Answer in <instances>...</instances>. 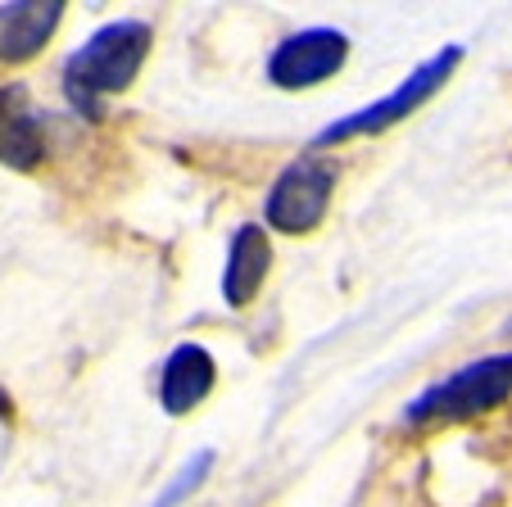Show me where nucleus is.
<instances>
[{"mask_svg": "<svg viewBox=\"0 0 512 507\" xmlns=\"http://www.w3.org/2000/svg\"><path fill=\"white\" fill-rule=\"evenodd\" d=\"M150 28L136 19L105 23L82 50H73L64 64V91L82 114H96L100 100L118 96L136 82L145 55H150Z\"/></svg>", "mask_w": 512, "mask_h": 507, "instance_id": "1", "label": "nucleus"}, {"mask_svg": "<svg viewBox=\"0 0 512 507\" xmlns=\"http://www.w3.org/2000/svg\"><path fill=\"white\" fill-rule=\"evenodd\" d=\"M508 394H512V354L481 358V363L454 372L449 381L431 385L408 408V421L413 426H426V421H463V417H476V412L499 408Z\"/></svg>", "mask_w": 512, "mask_h": 507, "instance_id": "2", "label": "nucleus"}, {"mask_svg": "<svg viewBox=\"0 0 512 507\" xmlns=\"http://www.w3.org/2000/svg\"><path fill=\"white\" fill-rule=\"evenodd\" d=\"M458 59H463V55H458V46L440 50V55L426 59V64L417 68V73H408L386 100H377V105H368V109H358V114L340 118V123L322 127V132H318V145L349 141V136H363V132H381V127H390V123H399V118H408L417 105H426V100H431L435 91L445 87V77L454 73Z\"/></svg>", "mask_w": 512, "mask_h": 507, "instance_id": "3", "label": "nucleus"}, {"mask_svg": "<svg viewBox=\"0 0 512 507\" xmlns=\"http://www.w3.org/2000/svg\"><path fill=\"white\" fill-rule=\"evenodd\" d=\"M331 186H336V173H331L322 159H300L290 163L286 173L272 182L268 191V227L277 231H313L322 218H327V204H331Z\"/></svg>", "mask_w": 512, "mask_h": 507, "instance_id": "4", "label": "nucleus"}, {"mask_svg": "<svg viewBox=\"0 0 512 507\" xmlns=\"http://www.w3.org/2000/svg\"><path fill=\"white\" fill-rule=\"evenodd\" d=\"M349 55V41L345 32L336 28H309V32H295L286 37L277 50L268 55V82L281 91H300L313 87L322 77H331Z\"/></svg>", "mask_w": 512, "mask_h": 507, "instance_id": "5", "label": "nucleus"}, {"mask_svg": "<svg viewBox=\"0 0 512 507\" xmlns=\"http://www.w3.org/2000/svg\"><path fill=\"white\" fill-rule=\"evenodd\" d=\"M41 159H46L41 118L28 100V87L10 82V87H0V163L28 173V168H37Z\"/></svg>", "mask_w": 512, "mask_h": 507, "instance_id": "6", "label": "nucleus"}, {"mask_svg": "<svg viewBox=\"0 0 512 507\" xmlns=\"http://www.w3.org/2000/svg\"><path fill=\"white\" fill-rule=\"evenodd\" d=\"M64 19V0H10L0 5V59L23 64L32 59Z\"/></svg>", "mask_w": 512, "mask_h": 507, "instance_id": "7", "label": "nucleus"}, {"mask_svg": "<svg viewBox=\"0 0 512 507\" xmlns=\"http://www.w3.org/2000/svg\"><path fill=\"white\" fill-rule=\"evenodd\" d=\"M213 372L218 367L204 345H177L159 372V403L168 417H186L191 408H200L213 390Z\"/></svg>", "mask_w": 512, "mask_h": 507, "instance_id": "8", "label": "nucleus"}, {"mask_svg": "<svg viewBox=\"0 0 512 507\" xmlns=\"http://www.w3.org/2000/svg\"><path fill=\"white\" fill-rule=\"evenodd\" d=\"M268 263H272V245L263 236V227L245 222L236 227L232 245H227V268H223V299L232 308H245L254 295H259L263 277H268Z\"/></svg>", "mask_w": 512, "mask_h": 507, "instance_id": "9", "label": "nucleus"}, {"mask_svg": "<svg viewBox=\"0 0 512 507\" xmlns=\"http://www.w3.org/2000/svg\"><path fill=\"white\" fill-rule=\"evenodd\" d=\"M209 467H213V449L195 453V458L186 462V467H182V471H177V476H173V485H168L164 494H159V503H155V507H177V503H182L186 494H191L195 485H200L204 476H209Z\"/></svg>", "mask_w": 512, "mask_h": 507, "instance_id": "10", "label": "nucleus"}]
</instances>
